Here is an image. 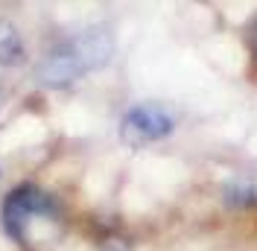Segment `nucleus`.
I'll return each mask as SVG.
<instances>
[{
    "label": "nucleus",
    "instance_id": "2",
    "mask_svg": "<svg viewBox=\"0 0 257 251\" xmlns=\"http://www.w3.org/2000/svg\"><path fill=\"white\" fill-rule=\"evenodd\" d=\"M59 216V204L53 202V196L44 193L35 184H21L15 187L6 202H3V210H0V219H3V228L6 234L12 236L15 242H30V225L35 219H53Z\"/></svg>",
    "mask_w": 257,
    "mask_h": 251
},
{
    "label": "nucleus",
    "instance_id": "4",
    "mask_svg": "<svg viewBox=\"0 0 257 251\" xmlns=\"http://www.w3.org/2000/svg\"><path fill=\"white\" fill-rule=\"evenodd\" d=\"M27 50L21 41V32L9 24V21H0V64L3 67H15L24 62Z\"/></svg>",
    "mask_w": 257,
    "mask_h": 251
},
{
    "label": "nucleus",
    "instance_id": "1",
    "mask_svg": "<svg viewBox=\"0 0 257 251\" xmlns=\"http://www.w3.org/2000/svg\"><path fill=\"white\" fill-rule=\"evenodd\" d=\"M114 53V41L105 30H85L73 38L62 41L59 47L47 53V59L38 64V76L53 88H62L82 79L91 70H99L108 64Z\"/></svg>",
    "mask_w": 257,
    "mask_h": 251
},
{
    "label": "nucleus",
    "instance_id": "3",
    "mask_svg": "<svg viewBox=\"0 0 257 251\" xmlns=\"http://www.w3.org/2000/svg\"><path fill=\"white\" fill-rule=\"evenodd\" d=\"M173 132H176V117L158 102H141L128 108L120 120V138L126 146H135V149L164 141Z\"/></svg>",
    "mask_w": 257,
    "mask_h": 251
},
{
    "label": "nucleus",
    "instance_id": "6",
    "mask_svg": "<svg viewBox=\"0 0 257 251\" xmlns=\"http://www.w3.org/2000/svg\"><path fill=\"white\" fill-rule=\"evenodd\" d=\"M251 53H254V59H257V21H254V27H251Z\"/></svg>",
    "mask_w": 257,
    "mask_h": 251
},
{
    "label": "nucleus",
    "instance_id": "5",
    "mask_svg": "<svg viewBox=\"0 0 257 251\" xmlns=\"http://www.w3.org/2000/svg\"><path fill=\"white\" fill-rule=\"evenodd\" d=\"M225 202L231 207H254L257 204V187L251 181H231L225 187Z\"/></svg>",
    "mask_w": 257,
    "mask_h": 251
}]
</instances>
